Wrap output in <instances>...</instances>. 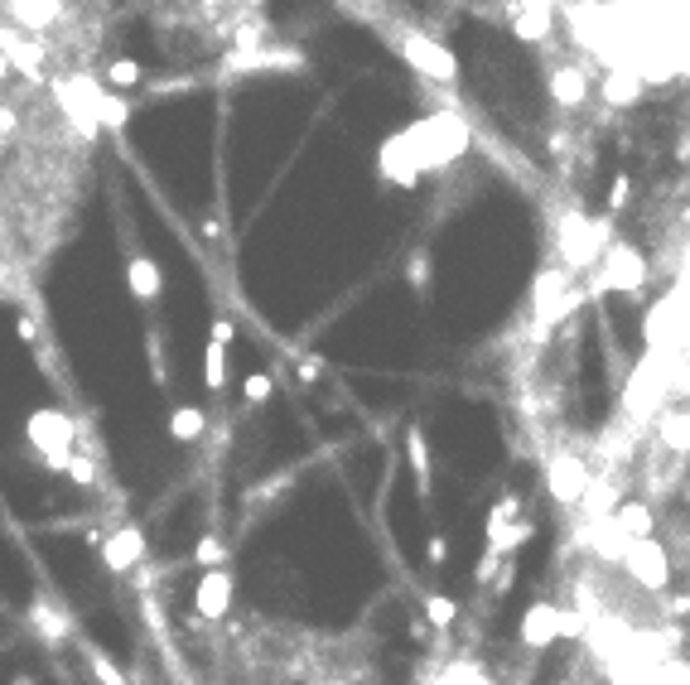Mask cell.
<instances>
[{
    "label": "cell",
    "mask_w": 690,
    "mask_h": 685,
    "mask_svg": "<svg viewBox=\"0 0 690 685\" xmlns=\"http://www.w3.org/2000/svg\"><path fill=\"white\" fill-rule=\"evenodd\" d=\"M406 449H411V464H415V478H420V493H430V454H425V435L411 430L406 435Z\"/></svg>",
    "instance_id": "cb8c5ba5"
},
{
    "label": "cell",
    "mask_w": 690,
    "mask_h": 685,
    "mask_svg": "<svg viewBox=\"0 0 690 685\" xmlns=\"http://www.w3.org/2000/svg\"><path fill=\"white\" fill-rule=\"evenodd\" d=\"M87 666H92V676H97L102 685H126V676L116 671V661H107L102 652H87Z\"/></svg>",
    "instance_id": "f1b7e54d"
},
{
    "label": "cell",
    "mask_w": 690,
    "mask_h": 685,
    "mask_svg": "<svg viewBox=\"0 0 690 685\" xmlns=\"http://www.w3.org/2000/svg\"><path fill=\"white\" fill-rule=\"evenodd\" d=\"M662 608H666V618H671V623H676V618H690V594H676V599H666Z\"/></svg>",
    "instance_id": "1f68e13d"
},
{
    "label": "cell",
    "mask_w": 690,
    "mask_h": 685,
    "mask_svg": "<svg viewBox=\"0 0 690 685\" xmlns=\"http://www.w3.org/2000/svg\"><path fill=\"white\" fill-rule=\"evenodd\" d=\"M126 285H131V295H136L140 304H155L160 300V290H165L160 266H155L150 256H131V261H126Z\"/></svg>",
    "instance_id": "e0dca14e"
},
{
    "label": "cell",
    "mask_w": 690,
    "mask_h": 685,
    "mask_svg": "<svg viewBox=\"0 0 690 685\" xmlns=\"http://www.w3.org/2000/svg\"><path fill=\"white\" fill-rule=\"evenodd\" d=\"M227 343H232V324L227 319H213V329H208V357H203V382H208V391H222L227 386Z\"/></svg>",
    "instance_id": "9a60e30c"
},
{
    "label": "cell",
    "mask_w": 690,
    "mask_h": 685,
    "mask_svg": "<svg viewBox=\"0 0 690 685\" xmlns=\"http://www.w3.org/2000/svg\"><path fill=\"white\" fill-rule=\"evenodd\" d=\"M425 613H430V623H435V628H449L459 608H454V599H444V594H430V599H425Z\"/></svg>",
    "instance_id": "4316f807"
},
{
    "label": "cell",
    "mask_w": 690,
    "mask_h": 685,
    "mask_svg": "<svg viewBox=\"0 0 690 685\" xmlns=\"http://www.w3.org/2000/svg\"><path fill=\"white\" fill-rule=\"evenodd\" d=\"M551 25H555V0H522V15H517V39H551Z\"/></svg>",
    "instance_id": "ac0fdd59"
},
{
    "label": "cell",
    "mask_w": 690,
    "mask_h": 685,
    "mask_svg": "<svg viewBox=\"0 0 690 685\" xmlns=\"http://www.w3.org/2000/svg\"><path fill=\"white\" fill-rule=\"evenodd\" d=\"M102 560H107L111 575H131L136 565H145V536H140L136 526H121V531H111L107 546H102Z\"/></svg>",
    "instance_id": "8fae6325"
},
{
    "label": "cell",
    "mask_w": 690,
    "mask_h": 685,
    "mask_svg": "<svg viewBox=\"0 0 690 685\" xmlns=\"http://www.w3.org/2000/svg\"><path fill=\"white\" fill-rule=\"evenodd\" d=\"M647 285V256L628 242H613L599 261V290H618V295H637Z\"/></svg>",
    "instance_id": "8992f818"
},
{
    "label": "cell",
    "mask_w": 690,
    "mask_h": 685,
    "mask_svg": "<svg viewBox=\"0 0 690 685\" xmlns=\"http://www.w3.org/2000/svg\"><path fill=\"white\" fill-rule=\"evenodd\" d=\"M551 102L560 111H580L589 102V73L575 63H555L551 68Z\"/></svg>",
    "instance_id": "7c38bea8"
},
{
    "label": "cell",
    "mask_w": 690,
    "mask_h": 685,
    "mask_svg": "<svg viewBox=\"0 0 690 685\" xmlns=\"http://www.w3.org/2000/svg\"><path fill=\"white\" fill-rule=\"evenodd\" d=\"M266 396H271V377H261V372L247 377V401H266Z\"/></svg>",
    "instance_id": "4dcf8cb0"
},
{
    "label": "cell",
    "mask_w": 690,
    "mask_h": 685,
    "mask_svg": "<svg viewBox=\"0 0 690 685\" xmlns=\"http://www.w3.org/2000/svg\"><path fill=\"white\" fill-rule=\"evenodd\" d=\"M623 198H628V179H623V174H618V184H613V208H618V203H623Z\"/></svg>",
    "instance_id": "d6a6232c"
},
{
    "label": "cell",
    "mask_w": 690,
    "mask_h": 685,
    "mask_svg": "<svg viewBox=\"0 0 690 685\" xmlns=\"http://www.w3.org/2000/svg\"><path fill=\"white\" fill-rule=\"evenodd\" d=\"M222 560H227V546H222L218 536H203V541H198V565H208V570H218Z\"/></svg>",
    "instance_id": "f546056e"
},
{
    "label": "cell",
    "mask_w": 690,
    "mask_h": 685,
    "mask_svg": "<svg viewBox=\"0 0 690 685\" xmlns=\"http://www.w3.org/2000/svg\"><path fill=\"white\" fill-rule=\"evenodd\" d=\"M560 251H565V271L580 275V271H594L604 261V222H589L580 213L560 218Z\"/></svg>",
    "instance_id": "3957f363"
},
{
    "label": "cell",
    "mask_w": 690,
    "mask_h": 685,
    "mask_svg": "<svg viewBox=\"0 0 690 685\" xmlns=\"http://www.w3.org/2000/svg\"><path fill=\"white\" fill-rule=\"evenodd\" d=\"M396 39V49L406 54L415 73H425V78H435V83H459V58L444 49L440 39H430V34H391Z\"/></svg>",
    "instance_id": "5b68a950"
},
{
    "label": "cell",
    "mask_w": 690,
    "mask_h": 685,
    "mask_svg": "<svg viewBox=\"0 0 690 685\" xmlns=\"http://www.w3.org/2000/svg\"><path fill=\"white\" fill-rule=\"evenodd\" d=\"M657 435L666 454H690V411H666L657 420Z\"/></svg>",
    "instance_id": "ffe728a7"
},
{
    "label": "cell",
    "mask_w": 690,
    "mask_h": 685,
    "mask_svg": "<svg viewBox=\"0 0 690 685\" xmlns=\"http://www.w3.org/2000/svg\"><path fill=\"white\" fill-rule=\"evenodd\" d=\"M589 483H594V473L584 464L575 449H560L546 459V488H551L555 502H565V507H580L584 493H589Z\"/></svg>",
    "instance_id": "52a82bcc"
},
{
    "label": "cell",
    "mask_w": 690,
    "mask_h": 685,
    "mask_svg": "<svg viewBox=\"0 0 690 685\" xmlns=\"http://www.w3.org/2000/svg\"><path fill=\"white\" fill-rule=\"evenodd\" d=\"M25 435H29V449L44 459V468H68V459H73V435H78V425L68 420V411H34Z\"/></svg>",
    "instance_id": "7a4b0ae2"
},
{
    "label": "cell",
    "mask_w": 690,
    "mask_h": 685,
    "mask_svg": "<svg viewBox=\"0 0 690 685\" xmlns=\"http://www.w3.org/2000/svg\"><path fill=\"white\" fill-rule=\"evenodd\" d=\"M68 478H73L78 488H92V483H97V464H92V454H73V459H68Z\"/></svg>",
    "instance_id": "484cf974"
},
{
    "label": "cell",
    "mask_w": 690,
    "mask_h": 685,
    "mask_svg": "<svg viewBox=\"0 0 690 685\" xmlns=\"http://www.w3.org/2000/svg\"><path fill=\"white\" fill-rule=\"evenodd\" d=\"M623 570H628V579H633L637 589L662 594L666 584H671V555H666V546L657 536H637V541H628Z\"/></svg>",
    "instance_id": "277c9868"
},
{
    "label": "cell",
    "mask_w": 690,
    "mask_h": 685,
    "mask_svg": "<svg viewBox=\"0 0 690 685\" xmlns=\"http://www.w3.org/2000/svg\"><path fill=\"white\" fill-rule=\"evenodd\" d=\"M671 386H676L671 353H662V348H647V357L637 362L633 377H628V386H623V411H628V420H652V415H662Z\"/></svg>",
    "instance_id": "6da1fadb"
},
{
    "label": "cell",
    "mask_w": 690,
    "mask_h": 685,
    "mask_svg": "<svg viewBox=\"0 0 690 685\" xmlns=\"http://www.w3.org/2000/svg\"><path fill=\"white\" fill-rule=\"evenodd\" d=\"M194 608L203 613V618H213L218 623L222 613L232 608V575L227 570H203V579H198V594H194Z\"/></svg>",
    "instance_id": "4fadbf2b"
},
{
    "label": "cell",
    "mask_w": 690,
    "mask_h": 685,
    "mask_svg": "<svg viewBox=\"0 0 690 685\" xmlns=\"http://www.w3.org/2000/svg\"><path fill=\"white\" fill-rule=\"evenodd\" d=\"M444 685H488V676H483L478 666H469V661H454V666L444 671Z\"/></svg>",
    "instance_id": "83f0119b"
},
{
    "label": "cell",
    "mask_w": 690,
    "mask_h": 685,
    "mask_svg": "<svg viewBox=\"0 0 690 685\" xmlns=\"http://www.w3.org/2000/svg\"><path fill=\"white\" fill-rule=\"evenodd\" d=\"M29 628L39 632V642L58 647V642H68V637H73V613H68L63 603H54L49 594H39V599L29 603Z\"/></svg>",
    "instance_id": "9c48e42d"
},
{
    "label": "cell",
    "mask_w": 690,
    "mask_h": 685,
    "mask_svg": "<svg viewBox=\"0 0 690 685\" xmlns=\"http://www.w3.org/2000/svg\"><path fill=\"white\" fill-rule=\"evenodd\" d=\"M575 309V295H570V271L565 266H546L536 275V290H531V314L541 329H551L555 319H565Z\"/></svg>",
    "instance_id": "ba28073f"
},
{
    "label": "cell",
    "mask_w": 690,
    "mask_h": 685,
    "mask_svg": "<svg viewBox=\"0 0 690 685\" xmlns=\"http://www.w3.org/2000/svg\"><path fill=\"white\" fill-rule=\"evenodd\" d=\"M203 430H208V415L198 411V406H179V411L169 415V435L179 439V444H194Z\"/></svg>",
    "instance_id": "44dd1931"
},
{
    "label": "cell",
    "mask_w": 690,
    "mask_h": 685,
    "mask_svg": "<svg viewBox=\"0 0 690 685\" xmlns=\"http://www.w3.org/2000/svg\"><path fill=\"white\" fill-rule=\"evenodd\" d=\"M642 87L647 78L637 68H608L604 73V102L608 107H637L642 102Z\"/></svg>",
    "instance_id": "2e32d148"
},
{
    "label": "cell",
    "mask_w": 690,
    "mask_h": 685,
    "mask_svg": "<svg viewBox=\"0 0 690 685\" xmlns=\"http://www.w3.org/2000/svg\"><path fill=\"white\" fill-rule=\"evenodd\" d=\"M613 521H618L633 541H637V536H652V531H657V517H652V507H647L642 497H623V502H618V512H613Z\"/></svg>",
    "instance_id": "d6986e66"
},
{
    "label": "cell",
    "mask_w": 690,
    "mask_h": 685,
    "mask_svg": "<svg viewBox=\"0 0 690 685\" xmlns=\"http://www.w3.org/2000/svg\"><path fill=\"white\" fill-rule=\"evenodd\" d=\"M522 517V502L517 497H507V502H497L493 507V517H488V546L493 550H517L531 536V526L526 521H517Z\"/></svg>",
    "instance_id": "30bf717a"
},
{
    "label": "cell",
    "mask_w": 690,
    "mask_h": 685,
    "mask_svg": "<svg viewBox=\"0 0 690 685\" xmlns=\"http://www.w3.org/2000/svg\"><path fill=\"white\" fill-rule=\"evenodd\" d=\"M647 685H690V661L686 657H666L652 666V681Z\"/></svg>",
    "instance_id": "7402d4cb"
},
{
    "label": "cell",
    "mask_w": 690,
    "mask_h": 685,
    "mask_svg": "<svg viewBox=\"0 0 690 685\" xmlns=\"http://www.w3.org/2000/svg\"><path fill=\"white\" fill-rule=\"evenodd\" d=\"M555 637H560V608L555 603H531L522 618V642L531 652H546Z\"/></svg>",
    "instance_id": "5bb4252c"
},
{
    "label": "cell",
    "mask_w": 690,
    "mask_h": 685,
    "mask_svg": "<svg viewBox=\"0 0 690 685\" xmlns=\"http://www.w3.org/2000/svg\"><path fill=\"white\" fill-rule=\"evenodd\" d=\"M136 83H140V68L131 58H116L107 68V87H136Z\"/></svg>",
    "instance_id": "d4e9b609"
},
{
    "label": "cell",
    "mask_w": 690,
    "mask_h": 685,
    "mask_svg": "<svg viewBox=\"0 0 690 685\" xmlns=\"http://www.w3.org/2000/svg\"><path fill=\"white\" fill-rule=\"evenodd\" d=\"M126 121H131V102L116 97V92L107 87V92H102V126H107V131H121Z\"/></svg>",
    "instance_id": "603a6c76"
}]
</instances>
